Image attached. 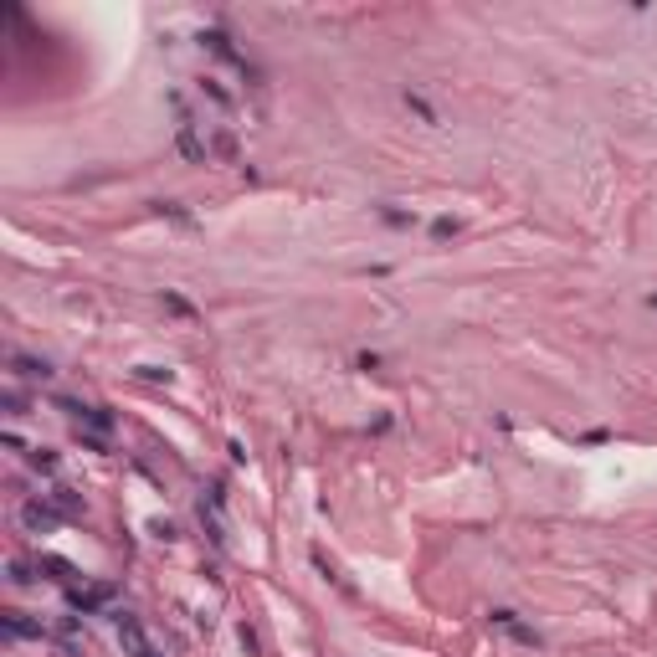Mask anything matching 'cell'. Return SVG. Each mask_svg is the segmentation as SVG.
Wrapping results in <instances>:
<instances>
[{
  "label": "cell",
  "instance_id": "cell-1",
  "mask_svg": "<svg viewBox=\"0 0 657 657\" xmlns=\"http://www.w3.org/2000/svg\"><path fill=\"white\" fill-rule=\"evenodd\" d=\"M113 621H119V636H123V647H129V653H134V657H154V647H149V636H144V627L134 621V616L119 611Z\"/></svg>",
  "mask_w": 657,
  "mask_h": 657
}]
</instances>
